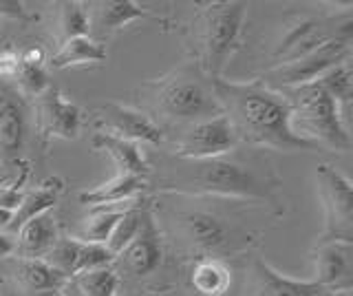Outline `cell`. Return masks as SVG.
Here are the masks:
<instances>
[{"mask_svg": "<svg viewBox=\"0 0 353 296\" xmlns=\"http://www.w3.org/2000/svg\"><path fill=\"white\" fill-rule=\"evenodd\" d=\"M11 221H14V213L5 210V208H0V233H7Z\"/></svg>", "mask_w": 353, "mask_h": 296, "instance_id": "obj_37", "label": "cell"}, {"mask_svg": "<svg viewBox=\"0 0 353 296\" xmlns=\"http://www.w3.org/2000/svg\"><path fill=\"white\" fill-rule=\"evenodd\" d=\"M108 266H115V255L106 248V244H88V241H82L75 274L97 270V268H108Z\"/></svg>", "mask_w": 353, "mask_h": 296, "instance_id": "obj_31", "label": "cell"}, {"mask_svg": "<svg viewBox=\"0 0 353 296\" xmlns=\"http://www.w3.org/2000/svg\"><path fill=\"white\" fill-rule=\"evenodd\" d=\"M135 204H139V201L121 204V206H99V208H93V215L86 219L80 239L88 241V244H106L110 230L115 228V224L119 221V217L124 215L130 206H135Z\"/></svg>", "mask_w": 353, "mask_h": 296, "instance_id": "obj_25", "label": "cell"}, {"mask_svg": "<svg viewBox=\"0 0 353 296\" xmlns=\"http://www.w3.org/2000/svg\"><path fill=\"white\" fill-rule=\"evenodd\" d=\"M161 257H163V248H161V237L159 230L154 226V219L150 210L143 215V221L137 237L126 246V250L117 255L115 261H119L128 274L137 279L150 277V274L161 266Z\"/></svg>", "mask_w": 353, "mask_h": 296, "instance_id": "obj_14", "label": "cell"}, {"mask_svg": "<svg viewBox=\"0 0 353 296\" xmlns=\"http://www.w3.org/2000/svg\"><path fill=\"white\" fill-rule=\"evenodd\" d=\"M152 108L165 119L174 122H203V119L223 115L216 102L212 82L201 71L192 73L190 67H183L161 80L150 82Z\"/></svg>", "mask_w": 353, "mask_h": 296, "instance_id": "obj_5", "label": "cell"}, {"mask_svg": "<svg viewBox=\"0 0 353 296\" xmlns=\"http://www.w3.org/2000/svg\"><path fill=\"white\" fill-rule=\"evenodd\" d=\"M44 62V51L40 47H29L22 51L20 56V64H31V67H42Z\"/></svg>", "mask_w": 353, "mask_h": 296, "instance_id": "obj_35", "label": "cell"}, {"mask_svg": "<svg viewBox=\"0 0 353 296\" xmlns=\"http://www.w3.org/2000/svg\"><path fill=\"white\" fill-rule=\"evenodd\" d=\"M14 82L25 97H38L49 89L47 71L42 67H31V64H20Z\"/></svg>", "mask_w": 353, "mask_h": 296, "instance_id": "obj_32", "label": "cell"}, {"mask_svg": "<svg viewBox=\"0 0 353 296\" xmlns=\"http://www.w3.org/2000/svg\"><path fill=\"white\" fill-rule=\"evenodd\" d=\"M16 233V252H20L22 259H42L58 241V226L51 213L29 219Z\"/></svg>", "mask_w": 353, "mask_h": 296, "instance_id": "obj_18", "label": "cell"}, {"mask_svg": "<svg viewBox=\"0 0 353 296\" xmlns=\"http://www.w3.org/2000/svg\"><path fill=\"white\" fill-rule=\"evenodd\" d=\"M157 188L170 195H216L274 201L279 177L268 159H261L256 152L245 157L239 150H230L210 159H176Z\"/></svg>", "mask_w": 353, "mask_h": 296, "instance_id": "obj_2", "label": "cell"}, {"mask_svg": "<svg viewBox=\"0 0 353 296\" xmlns=\"http://www.w3.org/2000/svg\"><path fill=\"white\" fill-rule=\"evenodd\" d=\"M14 268H16L18 285H22L29 292H60L64 288V283L69 281L62 274L55 272L51 266H47L42 259L18 257Z\"/></svg>", "mask_w": 353, "mask_h": 296, "instance_id": "obj_23", "label": "cell"}, {"mask_svg": "<svg viewBox=\"0 0 353 296\" xmlns=\"http://www.w3.org/2000/svg\"><path fill=\"white\" fill-rule=\"evenodd\" d=\"M20 67V56L14 51H0V80H14Z\"/></svg>", "mask_w": 353, "mask_h": 296, "instance_id": "obj_34", "label": "cell"}, {"mask_svg": "<svg viewBox=\"0 0 353 296\" xmlns=\"http://www.w3.org/2000/svg\"><path fill=\"white\" fill-rule=\"evenodd\" d=\"M36 124L44 144L53 139H77L82 130V111L58 91L49 89L38 95Z\"/></svg>", "mask_w": 353, "mask_h": 296, "instance_id": "obj_12", "label": "cell"}, {"mask_svg": "<svg viewBox=\"0 0 353 296\" xmlns=\"http://www.w3.org/2000/svg\"><path fill=\"white\" fill-rule=\"evenodd\" d=\"M248 20V5L236 0L208 3L194 14L190 25L196 69L208 80L223 78L228 62L236 53Z\"/></svg>", "mask_w": 353, "mask_h": 296, "instance_id": "obj_3", "label": "cell"}, {"mask_svg": "<svg viewBox=\"0 0 353 296\" xmlns=\"http://www.w3.org/2000/svg\"><path fill=\"white\" fill-rule=\"evenodd\" d=\"M236 137L232 133L230 122L225 115H216L194 122L181 135V139L174 146L176 159H210L225 155V152L236 148Z\"/></svg>", "mask_w": 353, "mask_h": 296, "instance_id": "obj_10", "label": "cell"}, {"mask_svg": "<svg viewBox=\"0 0 353 296\" xmlns=\"http://www.w3.org/2000/svg\"><path fill=\"white\" fill-rule=\"evenodd\" d=\"M80 250H82L80 237H58V241L49 248L42 261L51 266L58 274H62L64 279H73L77 259H80Z\"/></svg>", "mask_w": 353, "mask_h": 296, "instance_id": "obj_26", "label": "cell"}, {"mask_svg": "<svg viewBox=\"0 0 353 296\" xmlns=\"http://www.w3.org/2000/svg\"><path fill=\"white\" fill-rule=\"evenodd\" d=\"M71 281L84 296H115L119 288V272L113 266H108L80 272Z\"/></svg>", "mask_w": 353, "mask_h": 296, "instance_id": "obj_27", "label": "cell"}, {"mask_svg": "<svg viewBox=\"0 0 353 296\" xmlns=\"http://www.w3.org/2000/svg\"><path fill=\"white\" fill-rule=\"evenodd\" d=\"M183 228L188 239L192 241L196 248L205 252L223 250L230 244V230L223 224V219H219L210 213L194 210L183 215Z\"/></svg>", "mask_w": 353, "mask_h": 296, "instance_id": "obj_19", "label": "cell"}, {"mask_svg": "<svg viewBox=\"0 0 353 296\" xmlns=\"http://www.w3.org/2000/svg\"><path fill=\"white\" fill-rule=\"evenodd\" d=\"M148 181L143 177H132V175H115L108 181L80 193V204L88 208L99 206H121L137 201V195L146 190Z\"/></svg>", "mask_w": 353, "mask_h": 296, "instance_id": "obj_17", "label": "cell"}, {"mask_svg": "<svg viewBox=\"0 0 353 296\" xmlns=\"http://www.w3.org/2000/svg\"><path fill=\"white\" fill-rule=\"evenodd\" d=\"M318 195L325 208V226L318 244L349 241L353 244V184L331 164H320L316 172Z\"/></svg>", "mask_w": 353, "mask_h": 296, "instance_id": "obj_6", "label": "cell"}, {"mask_svg": "<svg viewBox=\"0 0 353 296\" xmlns=\"http://www.w3.org/2000/svg\"><path fill=\"white\" fill-rule=\"evenodd\" d=\"M0 184H3V179H0Z\"/></svg>", "mask_w": 353, "mask_h": 296, "instance_id": "obj_40", "label": "cell"}, {"mask_svg": "<svg viewBox=\"0 0 353 296\" xmlns=\"http://www.w3.org/2000/svg\"><path fill=\"white\" fill-rule=\"evenodd\" d=\"M16 255V237L9 233H0V261Z\"/></svg>", "mask_w": 353, "mask_h": 296, "instance_id": "obj_36", "label": "cell"}, {"mask_svg": "<svg viewBox=\"0 0 353 296\" xmlns=\"http://www.w3.org/2000/svg\"><path fill=\"white\" fill-rule=\"evenodd\" d=\"M0 296H22L18 288H14V285L9 283H0Z\"/></svg>", "mask_w": 353, "mask_h": 296, "instance_id": "obj_39", "label": "cell"}, {"mask_svg": "<svg viewBox=\"0 0 353 296\" xmlns=\"http://www.w3.org/2000/svg\"><path fill=\"white\" fill-rule=\"evenodd\" d=\"M314 274L320 288L329 294H349L353 288V244L327 241L314 250Z\"/></svg>", "mask_w": 353, "mask_h": 296, "instance_id": "obj_13", "label": "cell"}, {"mask_svg": "<svg viewBox=\"0 0 353 296\" xmlns=\"http://www.w3.org/2000/svg\"><path fill=\"white\" fill-rule=\"evenodd\" d=\"M62 188H64L62 179L53 177L49 181L40 184L38 188L27 190L25 195H22V204L14 213V221H11L9 230H14V233H16V230L25 221H29V219L44 215V213H51V208L55 206V201H58ZM9 230H7V233H9Z\"/></svg>", "mask_w": 353, "mask_h": 296, "instance_id": "obj_22", "label": "cell"}, {"mask_svg": "<svg viewBox=\"0 0 353 296\" xmlns=\"http://www.w3.org/2000/svg\"><path fill=\"white\" fill-rule=\"evenodd\" d=\"M212 91L230 122L236 141L256 150H316L318 146L298 137L290 124V104L283 93L265 86L261 80H228L216 78Z\"/></svg>", "mask_w": 353, "mask_h": 296, "instance_id": "obj_1", "label": "cell"}, {"mask_svg": "<svg viewBox=\"0 0 353 296\" xmlns=\"http://www.w3.org/2000/svg\"><path fill=\"white\" fill-rule=\"evenodd\" d=\"M91 146L97 152H106V155L113 159L117 175H132V177H148L150 166L146 161V155L139 144L135 141H128V139H121L115 135H108V133H95L91 139Z\"/></svg>", "mask_w": 353, "mask_h": 296, "instance_id": "obj_16", "label": "cell"}, {"mask_svg": "<svg viewBox=\"0 0 353 296\" xmlns=\"http://www.w3.org/2000/svg\"><path fill=\"white\" fill-rule=\"evenodd\" d=\"M22 195H25V193H22L20 188H16L14 184L3 181V184H0V208L16 213L18 206L22 204Z\"/></svg>", "mask_w": 353, "mask_h": 296, "instance_id": "obj_33", "label": "cell"}, {"mask_svg": "<svg viewBox=\"0 0 353 296\" xmlns=\"http://www.w3.org/2000/svg\"><path fill=\"white\" fill-rule=\"evenodd\" d=\"M353 36V18L347 9L342 16L329 18H296L285 27V34L274 51L276 64L292 62L303 58L307 53L316 51L318 47L327 45L331 40Z\"/></svg>", "mask_w": 353, "mask_h": 296, "instance_id": "obj_7", "label": "cell"}, {"mask_svg": "<svg viewBox=\"0 0 353 296\" xmlns=\"http://www.w3.org/2000/svg\"><path fill=\"white\" fill-rule=\"evenodd\" d=\"M323 89L334 97L338 106H351V97H353V71H351V60H345L336 64L334 69H329L316 80Z\"/></svg>", "mask_w": 353, "mask_h": 296, "instance_id": "obj_29", "label": "cell"}, {"mask_svg": "<svg viewBox=\"0 0 353 296\" xmlns=\"http://www.w3.org/2000/svg\"><path fill=\"white\" fill-rule=\"evenodd\" d=\"M190 283L201 296H225L232 283V274L225 263H221L219 259H201L192 268Z\"/></svg>", "mask_w": 353, "mask_h": 296, "instance_id": "obj_24", "label": "cell"}, {"mask_svg": "<svg viewBox=\"0 0 353 296\" xmlns=\"http://www.w3.org/2000/svg\"><path fill=\"white\" fill-rule=\"evenodd\" d=\"M290 104L292 130L318 148L351 150V135L338 102L318 82L279 91Z\"/></svg>", "mask_w": 353, "mask_h": 296, "instance_id": "obj_4", "label": "cell"}, {"mask_svg": "<svg viewBox=\"0 0 353 296\" xmlns=\"http://www.w3.org/2000/svg\"><path fill=\"white\" fill-rule=\"evenodd\" d=\"M254 279H256V296H329V292L316 281L287 277L263 259L254 261Z\"/></svg>", "mask_w": 353, "mask_h": 296, "instance_id": "obj_15", "label": "cell"}, {"mask_svg": "<svg viewBox=\"0 0 353 296\" xmlns=\"http://www.w3.org/2000/svg\"><path fill=\"white\" fill-rule=\"evenodd\" d=\"M146 210H148V208H143L139 204L130 206L128 210L119 217V221L115 224V228L110 230V235L106 239V248L113 252L115 259H117V255H121V252L126 250V246L130 244V241L137 237Z\"/></svg>", "mask_w": 353, "mask_h": 296, "instance_id": "obj_28", "label": "cell"}, {"mask_svg": "<svg viewBox=\"0 0 353 296\" xmlns=\"http://www.w3.org/2000/svg\"><path fill=\"white\" fill-rule=\"evenodd\" d=\"M159 20L157 16H152L150 12H146L141 5L132 3V0H110V3H99L97 9L91 16V29L97 27L102 29V34H108V31H115L121 27H128L137 20Z\"/></svg>", "mask_w": 353, "mask_h": 296, "instance_id": "obj_21", "label": "cell"}, {"mask_svg": "<svg viewBox=\"0 0 353 296\" xmlns=\"http://www.w3.org/2000/svg\"><path fill=\"white\" fill-rule=\"evenodd\" d=\"M345 60H351V40L338 38L318 47L312 53H307L303 58H296L285 64H274L272 69L265 71L261 82L274 91L294 89V86L316 82L320 75Z\"/></svg>", "mask_w": 353, "mask_h": 296, "instance_id": "obj_8", "label": "cell"}, {"mask_svg": "<svg viewBox=\"0 0 353 296\" xmlns=\"http://www.w3.org/2000/svg\"><path fill=\"white\" fill-rule=\"evenodd\" d=\"M58 294H60V296H84V294H82L80 290L75 288V283H73L71 279L64 283V288H62V290H60Z\"/></svg>", "mask_w": 353, "mask_h": 296, "instance_id": "obj_38", "label": "cell"}, {"mask_svg": "<svg viewBox=\"0 0 353 296\" xmlns=\"http://www.w3.org/2000/svg\"><path fill=\"white\" fill-rule=\"evenodd\" d=\"M108 53L99 40L84 36L64 40L62 47L51 56L49 64L53 69H69V67H86V64H102L106 62Z\"/></svg>", "mask_w": 353, "mask_h": 296, "instance_id": "obj_20", "label": "cell"}, {"mask_svg": "<svg viewBox=\"0 0 353 296\" xmlns=\"http://www.w3.org/2000/svg\"><path fill=\"white\" fill-rule=\"evenodd\" d=\"M31 126L29 100L14 80H0V166L20 159Z\"/></svg>", "mask_w": 353, "mask_h": 296, "instance_id": "obj_9", "label": "cell"}, {"mask_svg": "<svg viewBox=\"0 0 353 296\" xmlns=\"http://www.w3.org/2000/svg\"><path fill=\"white\" fill-rule=\"evenodd\" d=\"M95 122L102 128V133L135 141V144L143 141V144L157 146L163 141V130L159 128V124L150 115L132 106L106 102L95 111Z\"/></svg>", "mask_w": 353, "mask_h": 296, "instance_id": "obj_11", "label": "cell"}, {"mask_svg": "<svg viewBox=\"0 0 353 296\" xmlns=\"http://www.w3.org/2000/svg\"><path fill=\"white\" fill-rule=\"evenodd\" d=\"M60 27L64 40L91 36V12L82 3H62L60 5Z\"/></svg>", "mask_w": 353, "mask_h": 296, "instance_id": "obj_30", "label": "cell"}]
</instances>
